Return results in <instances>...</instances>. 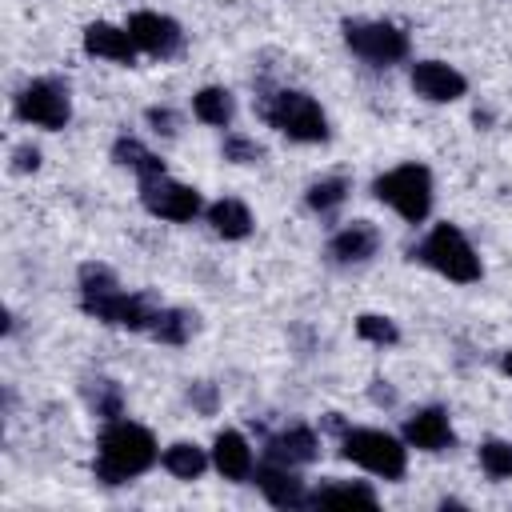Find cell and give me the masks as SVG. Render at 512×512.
Wrapping results in <instances>:
<instances>
[{"mask_svg": "<svg viewBox=\"0 0 512 512\" xmlns=\"http://www.w3.org/2000/svg\"><path fill=\"white\" fill-rule=\"evenodd\" d=\"M80 304L88 316L116 324V328H132V332H152L160 308L148 296H132L116 284V276L104 264H84L80 268Z\"/></svg>", "mask_w": 512, "mask_h": 512, "instance_id": "1", "label": "cell"}, {"mask_svg": "<svg viewBox=\"0 0 512 512\" xmlns=\"http://www.w3.org/2000/svg\"><path fill=\"white\" fill-rule=\"evenodd\" d=\"M156 464V440L148 428L132 420H108L100 432V452H96V480L104 484H124Z\"/></svg>", "mask_w": 512, "mask_h": 512, "instance_id": "2", "label": "cell"}, {"mask_svg": "<svg viewBox=\"0 0 512 512\" xmlns=\"http://www.w3.org/2000/svg\"><path fill=\"white\" fill-rule=\"evenodd\" d=\"M260 116H264L276 132H284L288 140H300V144H320V140H328V120H324L320 104H316L308 92H292V88L272 92V96L260 100Z\"/></svg>", "mask_w": 512, "mask_h": 512, "instance_id": "3", "label": "cell"}, {"mask_svg": "<svg viewBox=\"0 0 512 512\" xmlns=\"http://www.w3.org/2000/svg\"><path fill=\"white\" fill-rule=\"evenodd\" d=\"M412 256L424 260L428 268H436L440 276L456 280V284H472V280H480V260H476L472 244L464 240V232H460L456 224H436V228L428 232V240H424Z\"/></svg>", "mask_w": 512, "mask_h": 512, "instance_id": "4", "label": "cell"}, {"mask_svg": "<svg viewBox=\"0 0 512 512\" xmlns=\"http://www.w3.org/2000/svg\"><path fill=\"white\" fill-rule=\"evenodd\" d=\"M372 192H376V200L396 208L408 224H420L432 208V172L424 164H400V168L384 172L372 184Z\"/></svg>", "mask_w": 512, "mask_h": 512, "instance_id": "5", "label": "cell"}, {"mask_svg": "<svg viewBox=\"0 0 512 512\" xmlns=\"http://www.w3.org/2000/svg\"><path fill=\"white\" fill-rule=\"evenodd\" d=\"M340 456L384 476V480H400L404 468H408V456H404V444L388 432H376V428H352L344 432L340 440Z\"/></svg>", "mask_w": 512, "mask_h": 512, "instance_id": "6", "label": "cell"}, {"mask_svg": "<svg viewBox=\"0 0 512 512\" xmlns=\"http://www.w3.org/2000/svg\"><path fill=\"white\" fill-rule=\"evenodd\" d=\"M16 116L24 124H36V128H48V132H60L72 116V104H68V84L64 80H52V76H40L32 84H24L16 92Z\"/></svg>", "mask_w": 512, "mask_h": 512, "instance_id": "7", "label": "cell"}, {"mask_svg": "<svg viewBox=\"0 0 512 512\" xmlns=\"http://www.w3.org/2000/svg\"><path fill=\"white\" fill-rule=\"evenodd\" d=\"M344 44L368 64H396L408 56V36L388 20H348Z\"/></svg>", "mask_w": 512, "mask_h": 512, "instance_id": "8", "label": "cell"}, {"mask_svg": "<svg viewBox=\"0 0 512 512\" xmlns=\"http://www.w3.org/2000/svg\"><path fill=\"white\" fill-rule=\"evenodd\" d=\"M140 200H144V208H148L152 216L176 220V224H184V220H192V216L200 212V192L188 188V184H176V180H168V176L140 180Z\"/></svg>", "mask_w": 512, "mask_h": 512, "instance_id": "9", "label": "cell"}, {"mask_svg": "<svg viewBox=\"0 0 512 512\" xmlns=\"http://www.w3.org/2000/svg\"><path fill=\"white\" fill-rule=\"evenodd\" d=\"M128 32H132L136 48H144L148 56H160V60L176 56L180 44H184L180 24H176L172 16H160V12H136V16L128 20Z\"/></svg>", "mask_w": 512, "mask_h": 512, "instance_id": "10", "label": "cell"}, {"mask_svg": "<svg viewBox=\"0 0 512 512\" xmlns=\"http://www.w3.org/2000/svg\"><path fill=\"white\" fill-rule=\"evenodd\" d=\"M412 88H416V96H424L432 104H448V100H460L464 96L468 80L452 64L420 60V64H412Z\"/></svg>", "mask_w": 512, "mask_h": 512, "instance_id": "11", "label": "cell"}, {"mask_svg": "<svg viewBox=\"0 0 512 512\" xmlns=\"http://www.w3.org/2000/svg\"><path fill=\"white\" fill-rule=\"evenodd\" d=\"M84 52L88 56H104V60H116V64H132L136 60V40L128 28H116V24H88L84 28Z\"/></svg>", "mask_w": 512, "mask_h": 512, "instance_id": "12", "label": "cell"}, {"mask_svg": "<svg viewBox=\"0 0 512 512\" xmlns=\"http://www.w3.org/2000/svg\"><path fill=\"white\" fill-rule=\"evenodd\" d=\"M256 484L268 496V504H276V508H300V504H308L304 480L292 468H284V464H272L268 460L264 468H256Z\"/></svg>", "mask_w": 512, "mask_h": 512, "instance_id": "13", "label": "cell"}, {"mask_svg": "<svg viewBox=\"0 0 512 512\" xmlns=\"http://www.w3.org/2000/svg\"><path fill=\"white\" fill-rule=\"evenodd\" d=\"M376 248H380V232H376L368 220H352V224H348L344 232H336L332 244H328V252H332L336 264H364L368 256H376Z\"/></svg>", "mask_w": 512, "mask_h": 512, "instance_id": "14", "label": "cell"}, {"mask_svg": "<svg viewBox=\"0 0 512 512\" xmlns=\"http://www.w3.org/2000/svg\"><path fill=\"white\" fill-rule=\"evenodd\" d=\"M404 440L412 448H424V452H444L452 444V424H448V412L444 408H424L416 412L408 424H404Z\"/></svg>", "mask_w": 512, "mask_h": 512, "instance_id": "15", "label": "cell"}, {"mask_svg": "<svg viewBox=\"0 0 512 512\" xmlns=\"http://www.w3.org/2000/svg\"><path fill=\"white\" fill-rule=\"evenodd\" d=\"M268 460L272 464H284V468H300V464H312L316 460V452H320V444H316V436H312V428H284L280 436H272L268 440Z\"/></svg>", "mask_w": 512, "mask_h": 512, "instance_id": "16", "label": "cell"}, {"mask_svg": "<svg viewBox=\"0 0 512 512\" xmlns=\"http://www.w3.org/2000/svg\"><path fill=\"white\" fill-rule=\"evenodd\" d=\"M212 464L220 468L224 480H248L252 476V448L240 432H220L212 448Z\"/></svg>", "mask_w": 512, "mask_h": 512, "instance_id": "17", "label": "cell"}, {"mask_svg": "<svg viewBox=\"0 0 512 512\" xmlns=\"http://www.w3.org/2000/svg\"><path fill=\"white\" fill-rule=\"evenodd\" d=\"M208 224H212V232L224 236V240H244V236L252 232V212H248L240 200H216V204L208 208Z\"/></svg>", "mask_w": 512, "mask_h": 512, "instance_id": "18", "label": "cell"}, {"mask_svg": "<svg viewBox=\"0 0 512 512\" xmlns=\"http://www.w3.org/2000/svg\"><path fill=\"white\" fill-rule=\"evenodd\" d=\"M192 112H196V120H204L212 128H228L236 116V100L228 88H200L192 96Z\"/></svg>", "mask_w": 512, "mask_h": 512, "instance_id": "19", "label": "cell"}, {"mask_svg": "<svg viewBox=\"0 0 512 512\" xmlns=\"http://www.w3.org/2000/svg\"><path fill=\"white\" fill-rule=\"evenodd\" d=\"M112 160H116V164H124V168H132L140 180L164 176V160H160L156 152H148L140 140H132V136H120V140L112 144Z\"/></svg>", "mask_w": 512, "mask_h": 512, "instance_id": "20", "label": "cell"}, {"mask_svg": "<svg viewBox=\"0 0 512 512\" xmlns=\"http://www.w3.org/2000/svg\"><path fill=\"white\" fill-rule=\"evenodd\" d=\"M312 508H340V504H364V508H376V492L368 484H320L312 496H308Z\"/></svg>", "mask_w": 512, "mask_h": 512, "instance_id": "21", "label": "cell"}, {"mask_svg": "<svg viewBox=\"0 0 512 512\" xmlns=\"http://www.w3.org/2000/svg\"><path fill=\"white\" fill-rule=\"evenodd\" d=\"M164 468L176 476V480H196L204 468H208V456L196 448V444H188V440H180V444H172V448H164Z\"/></svg>", "mask_w": 512, "mask_h": 512, "instance_id": "22", "label": "cell"}, {"mask_svg": "<svg viewBox=\"0 0 512 512\" xmlns=\"http://www.w3.org/2000/svg\"><path fill=\"white\" fill-rule=\"evenodd\" d=\"M192 328H196V316L192 312H184V308H160V316L152 324V336L160 344H184L192 336Z\"/></svg>", "mask_w": 512, "mask_h": 512, "instance_id": "23", "label": "cell"}, {"mask_svg": "<svg viewBox=\"0 0 512 512\" xmlns=\"http://www.w3.org/2000/svg\"><path fill=\"white\" fill-rule=\"evenodd\" d=\"M84 392H88V404H92V412H96V416L116 420V416L124 412V392H120V384H116V380H92Z\"/></svg>", "mask_w": 512, "mask_h": 512, "instance_id": "24", "label": "cell"}, {"mask_svg": "<svg viewBox=\"0 0 512 512\" xmlns=\"http://www.w3.org/2000/svg\"><path fill=\"white\" fill-rule=\"evenodd\" d=\"M344 196H348V180H344V176H328V180H316V184L308 188V204H312L316 212L340 208Z\"/></svg>", "mask_w": 512, "mask_h": 512, "instance_id": "25", "label": "cell"}, {"mask_svg": "<svg viewBox=\"0 0 512 512\" xmlns=\"http://www.w3.org/2000/svg\"><path fill=\"white\" fill-rule=\"evenodd\" d=\"M480 468H484L492 480H508V476H512V444H504V440H484V444H480Z\"/></svg>", "mask_w": 512, "mask_h": 512, "instance_id": "26", "label": "cell"}, {"mask_svg": "<svg viewBox=\"0 0 512 512\" xmlns=\"http://www.w3.org/2000/svg\"><path fill=\"white\" fill-rule=\"evenodd\" d=\"M356 336H360V340H372V344H396V340H400L396 324H392L388 316H372V312H364V316L356 320Z\"/></svg>", "mask_w": 512, "mask_h": 512, "instance_id": "27", "label": "cell"}, {"mask_svg": "<svg viewBox=\"0 0 512 512\" xmlns=\"http://www.w3.org/2000/svg\"><path fill=\"white\" fill-rule=\"evenodd\" d=\"M260 156H264V148L256 140H248V136H224V160H232V164H256Z\"/></svg>", "mask_w": 512, "mask_h": 512, "instance_id": "28", "label": "cell"}, {"mask_svg": "<svg viewBox=\"0 0 512 512\" xmlns=\"http://www.w3.org/2000/svg\"><path fill=\"white\" fill-rule=\"evenodd\" d=\"M148 124H152L156 132L172 136V132H176V112H172V108H148Z\"/></svg>", "mask_w": 512, "mask_h": 512, "instance_id": "29", "label": "cell"}, {"mask_svg": "<svg viewBox=\"0 0 512 512\" xmlns=\"http://www.w3.org/2000/svg\"><path fill=\"white\" fill-rule=\"evenodd\" d=\"M12 156H16V160H12V168H16V172H32V168L40 164V152H36V148H28V144H20Z\"/></svg>", "mask_w": 512, "mask_h": 512, "instance_id": "30", "label": "cell"}, {"mask_svg": "<svg viewBox=\"0 0 512 512\" xmlns=\"http://www.w3.org/2000/svg\"><path fill=\"white\" fill-rule=\"evenodd\" d=\"M196 404H200L204 412H212V388H204V392H196Z\"/></svg>", "mask_w": 512, "mask_h": 512, "instance_id": "31", "label": "cell"}, {"mask_svg": "<svg viewBox=\"0 0 512 512\" xmlns=\"http://www.w3.org/2000/svg\"><path fill=\"white\" fill-rule=\"evenodd\" d=\"M500 368H504V372L512 376V352H504V360H500Z\"/></svg>", "mask_w": 512, "mask_h": 512, "instance_id": "32", "label": "cell"}]
</instances>
